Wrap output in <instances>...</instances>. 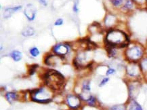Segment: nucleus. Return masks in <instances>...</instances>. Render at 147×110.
<instances>
[{"instance_id": "22", "label": "nucleus", "mask_w": 147, "mask_h": 110, "mask_svg": "<svg viewBox=\"0 0 147 110\" xmlns=\"http://www.w3.org/2000/svg\"><path fill=\"white\" fill-rule=\"evenodd\" d=\"M83 90L85 91H90L91 88H90V82H84V83L83 84Z\"/></svg>"}, {"instance_id": "7", "label": "nucleus", "mask_w": 147, "mask_h": 110, "mask_svg": "<svg viewBox=\"0 0 147 110\" xmlns=\"http://www.w3.org/2000/svg\"><path fill=\"white\" fill-rule=\"evenodd\" d=\"M67 102L69 105L73 109H77L80 106V99L75 95H70L67 96Z\"/></svg>"}, {"instance_id": "21", "label": "nucleus", "mask_w": 147, "mask_h": 110, "mask_svg": "<svg viewBox=\"0 0 147 110\" xmlns=\"http://www.w3.org/2000/svg\"><path fill=\"white\" fill-rule=\"evenodd\" d=\"M111 110H127V107L124 105H117L113 106Z\"/></svg>"}, {"instance_id": "23", "label": "nucleus", "mask_w": 147, "mask_h": 110, "mask_svg": "<svg viewBox=\"0 0 147 110\" xmlns=\"http://www.w3.org/2000/svg\"><path fill=\"white\" fill-rule=\"evenodd\" d=\"M109 81V77L104 78L100 81V84H99V87H102V86H104V85L107 84V82Z\"/></svg>"}, {"instance_id": "6", "label": "nucleus", "mask_w": 147, "mask_h": 110, "mask_svg": "<svg viewBox=\"0 0 147 110\" xmlns=\"http://www.w3.org/2000/svg\"><path fill=\"white\" fill-rule=\"evenodd\" d=\"M52 51L56 55L63 56L69 52V46L65 44H57L52 48Z\"/></svg>"}, {"instance_id": "12", "label": "nucleus", "mask_w": 147, "mask_h": 110, "mask_svg": "<svg viewBox=\"0 0 147 110\" xmlns=\"http://www.w3.org/2000/svg\"><path fill=\"white\" fill-rule=\"evenodd\" d=\"M140 67L141 73L144 76L145 78L147 79V56H144L139 62Z\"/></svg>"}, {"instance_id": "5", "label": "nucleus", "mask_w": 147, "mask_h": 110, "mask_svg": "<svg viewBox=\"0 0 147 110\" xmlns=\"http://www.w3.org/2000/svg\"><path fill=\"white\" fill-rule=\"evenodd\" d=\"M126 73L131 78H137L140 76L141 73L140 67L138 63L129 62L126 66Z\"/></svg>"}, {"instance_id": "15", "label": "nucleus", "mask_w": 147, "mask_h": 110, "mask_svg": "<svg viewBox=\"0 0 147 110\" xmlns=\"http://www.w3.org/2000/svg\"><path fill=\"white\" fill-rule=\"evenodd\" d=\"M10 56L12 58V59L16 62L20 61L21 59H22V54L20 51L18 50H14L12 51L10 54Z\"/></svg>"}, {"instance_id": "17", "label": "nucleus", "mask_w": 147, "mask_h": 110, "mask_svg": "<svg viewBox=\"0 0 147 110\" xmlns=\"http://www.w3.org/2000/svg\"><path fill=\"white\" fill-rule=\"evenodd\" d=\"M35 34V30L33 27H26L23 31H22V35L24 37H29V36H32Z\"/></svg>"}, {"instance_id": "11", "label": "nucleus", "mask_w": 147, "mask_h": 110, "mask_svg": "<svg viewBox=\"0 0 147 110\" xmlns=\"http://www.w3.org/2000/svg\"><path fill=\"white\" fill-rule=\"evenodd\" d=\"M136 3L133 0H125L121 9L124 12H130L134 10Z\"/></svg>"}, {"instance_id": "3", "label": "nucleus", "mask_w": 147, "mask_h": 110, "mask_svg": "<svg viewBox=\"0 0 147 110\" xmlns=\"http://www.w3.org/2000/svg\"><path fill=\"white\" fill-rule=\"evenodd\" d=\"M124 56L128 62L138 63L145 55V48L140 44H129L124 51Z\"/></svg>"}, {"instance_id": "18", "label": "nucleus", "mask_w": 147, "mask_h": 110, "mask_svg": "<svg viewBox=\"0 0 147 110\" xmlns=\"http://www.w3.org/2000/svg\"><path fill=\"white\" fill-rule=\"evenodd\" d=\"M125 0H111L112 6L115 8H121Z\"/></svg>"}, {"instance_id": "1", "label": "nucleus", "mask_w": 147, "mask_h": 110, "mask_svg": "<svg viewBox=\"0 0 147 110\" xmlns=\"http://www.w3.org/2000/svg\"><path fill=\"white\" fill-rule=\"evenodd\" d=\"M130 38L121 29L113 28L108 29L104 39V44L118 48H125L130 44Z\"/></svg>"}, {"instance_id": "16", "label": "nucleus", "mask_w": 147, "mask_h": 110, "mask_svg": "<svg viewBox=\"0 0 147 110\" xmlns=\"http://www.w3.org/2000/svg\"><path fill=\"white\" fill-rule=\"evenodd\" d=\"M6 98L7 101L10 103H12V102L15 101L17 100L18 99V95L16 93H13V92H10L8 93L6 95Z\"/></svg>"}, {"instance_id": "13", "label": "nucleus", "mask_w": 147, "mask_h": 110, "mask_svg": "<svg viewBox=\"0 0 147 110\" xmlns=\"http://www.w3.org/2000/svg\"><path fill=\"white\" fill-rule=\"evenodd\" d=\"M22 8V6H15V7H12V8H7L5 10L4 13H3V17L5 19H8V18H10L11 16L13 15L14 13L16 12L17 11H18L19 10Z\"/></svg>"}, {"instance_id": "8", "label": "nucleus", "mask_w": 147, "mask_h": 110, "mask_svg": "<svg viewBox=\"0 0 147 110\" xmlns=\"http://www.w3.org/2000/svg\"><path fill=\"white\" fill-rule=\"evenodd\" d=\"M117 18L111 14L107 15L104 19V24L108 29L115 28V25L117 24Z\"/></svg>"}, {"instance_id": "25", "label": "nucleus", "mask_w": 147, "mask_h": 110, "mask_svg": "<svg viewBox=\"0 0 147 110\" xmlns=\"http://www.w3.org/2000/svg\"><path fill=\"white\" fill-rule=\"evenodd\" d=\"M63 23H64V21L62 19H58L55 21L54 23V25L55 26H61V25H63Z\"/></svg>"}, {"instance_id": "28", "label": "nucleus", "mask_w": 147, "mask_h": 110, "mask_svg": "<svg viewBox=\"0 0 147 110\" xmlns=\"http://www.w3.org/2000/svg\"><path fill=\"white\" fill-rule=\"evenodd\" d=\"M145 6L147 7V0H145Z\"/></svg>"}, {"instance_id": "9", "label": "nucleus", "mask_w": 147, "mask_h": 110, "mask_svg": "<svg viewBox=\"0 0 147 110\" xmlns=\"http://www.w3.org/2000/svg\"><path fill=\"white\" fill-rule=\"evenodd\" d=\"M36 9L32 4H28L24 9V15L29 21H33L36 15Z\"/></svg>"}, {"instance_id": "4", "label": "nucleus", "mask_w": 147, "mask_h": 110, "mask_svg": "<svg viewBox=\"0 0 147 110\" xmlns=\"http://www.w3.org/2000/svg\"><path fill=\"white\" fill-rule=\"evenodd\" d=\"M31 99L35 102L40 103H47L52 101V95L45 88H41L32 91L31 93Z\"/></svg>"}, {"instance_id": "10", "label": "nucleus", "mask_w": 147, "mask_h": 110, "mask_svg": "<svg viewBox=\"0 0 147 110\" xmlns=\"http://www.w3.org/2000/svg\"><path fill=\"white\" fill-rule=\"evenodd\" d=\"M60 57L61 56L56 54L49 55L45 59V65H48V66L55 67V65H56L58 64V61L60 59Z\"/></svg>"}, {"instance_id": "26", "label": "nucleus", "mask_w": 147, "mask_h": 110, "mask_svg": "<svg viewBox=\"0 0 147 110\" xmlns=\"http://www.w3.org/2000/svg\"><path fill=\"white\" fill-rule=\"evenodd\" d=\"M38 67V65H33L31 67V69L29 70V74L30 75H33L34 74L35 71H36V68Z\"/></svg>"}, {"instance_id": "2", "label": "nucleus", "mask_w": 147, "mask_h": 110, "mask_svg": "<svg viewBox=\"0 0 147 110\" xmlns=\"http://www.w3.org/2000/svg\"><path fill=\"white\" fill-rule=\"evenodd\" d=\"M44 80L45 84L52 90L61 89L65 84V78L60 72L55 70H49L45 74Z\"/></svg>"}, {"instance_id": "24", "label": "nucleus", "mask_w": 147, "mask_h": 110, "mask_svg": "<svg viewBox=\"0 0 147 110\" xmlns=\"http://www.w3.org/2000/svg\"><path fill=\"white\" fill-rule=\"evenodd\" d=\"M116 73V70H115L114 68H109V70L107 71L106 72V75L107 76L110 75H113V74H115Z\"/></svg>"}, {"instance_id": "20", "label": "nucleus", "mask_w": 147, "mask_h": 110, "mask_svg": "<svg viewBox=\"0 0 147 110\" xmlns=\"http://www.w3.org/2000/svg\"><path fill=\"white\" fill-rule=\"evenodd\" d=\"M86 101L88 103V105L90 106H94L96 102V99L94 96H90L88 99H86Z\"/></svg>"}, {"instance_id": "14", "label": "nucleus", "mask_w": 147, "mask_h": 110, "mask_svg": "<svg viewBox=\"0 0 147 110\" xmlns=\"http://www.w3.org/2000/svg\"><path fill=\"white\" fill-rule=\"evenodd\" d=\"M127 110H143V109L138 103L134 99H132L129 103Z\"/></svg>"}, {"instance_id": "27", "label": "nucleus", "mask_w": 147, "mask_h": 110, "mask_svg": "<svg viewBox=\"0 0 147 110\" xmlns=\"http://www.w3.org/2000/svg\"><path fill=\"white\" fill-rule=\"evenodd\" d=\"M39 1H40L41 4L43 5V6H46L47 5V1H45V0H39Z\"/></svg>"}, {"instance_id": "19", "label": "nucleus", "mask_w": 147, "mask_h": 110, "mask_svg": "<svg viewBox=\"0 0 147 110\" xmlns=\"http://www.w3.org/2000/svg\"><path fill=\"white\" fill-rule=\"evenodd\" d=\"M29 53L33 57H38L40 54V52L37 47H33L29 50Z\"/></svg>"}]
</instances>
